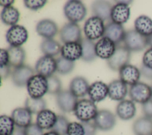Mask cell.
Returning <instances> with one entry per match:
<instances>
[{"label":"cell","mask_w":152,"mask_h":135,"mask_svg":"<svg viewBox=\"0 0 152 135\" xmlns=\"http://www.w3.org/2000/svg\"><path fill=\"white\" fill-rule=\"evenodd\" d=\"M73 112L81 122H88L94 119L98 110L94 102L90 99H82L78 101Z\"/></svg>","instance_id":"1"},{"label":"cell","mask_w":152,"mask_h":135,"mask_svg":"<svg viewBox=\"0 0 152 135\" xmlns=\"http://www.w3.org/2000/svg\"><path fill=\"white\" fill-rule=\"evenodd\" d=\"M64 12L66 18L71 23H77L86 17L87 9L81 1L71 0L66 2L65 4Z\"/></svg>","instance_id":"2"},{"label":"cell","mask_w":152,"mask_h":135,"mask_svg":"<svg viewBox=\"0 0 152 135\" xmlns=\"http://www.w3.org/2000/svg\"><path fill=\"white\" fill-rule=\"evenodd\" d=\"M26 86L29 97L42 98L48 92L47 78L38 74H34L30 79Z\"/></svg>","instance_id":"3"},{"label":"cell","mask_w":152,"mask_h":135,"mask_svg":"<svg viewBox=\"0 0 152 135\" xmlns=\"http://www.w3.org/2000/svg\"><path fill=\"white\" fill-rule=\"evenodd\" d=\"M124 45L131 52H140L144 50L147 44V37L141 34L135 29L126 31Z\"/></svg>","instance_id":"4"},{"label":"cell","mask_w":152,"mask_h":135,"mask_svg":"<svg viewBox=\"0 0 152 135\" xmlns=\"http://www.w3.org/2000/svg\"><path fill=\"white\" fill-rule=\"evenodd\" d=\"M105 30L104 21L99 17L93 16L88 18L84 23V32L86 38L95 40L103 37Z\"/></svg>","instance_id":"5"},{"label":"cell","mask_w":152,"mask_h":135,"mask_svg":"<svg viewBox=\"0 0 152 135\" xmlns=\"http://www.w3.org/2000/svg\"><path fill=\"white\" fill-rule=\"evenodd\" d=\"M131 59V51L124 46H116L112 56L107 59L108 67L113 71H119L129 64Z\"/></svg>","instance_id":"6"},{"label":"cell","mask_w":152,"mask_h":135,"mask_svg":"<svg viewBox=\"0 0 152 135\" xmlns=\"http://www.w3.org/2000/svg\"><path fill=\"white\" fill-rule=\"evenodd\" d=\"M128 93L133 102L143 104L151 99V86L139 81L131 86Z\"/></svg>","instance_id":"7"},{"label":"cell","mask_w":152,"mask_h":135,"mask_svg":"<svg viewBox=\"0 0 152 135\" xmlns=\"http://www.w3.org/2000/svg\"><path fill=\"white\" fill-rule=\"evenodd\" d=\"M60 39L63 43H80L83 39L81 30L77 23H68L59 31Z\"/></svg>","instance_id":"8"},{"label":"cell","mask_w":152,"mask_h":135,"mask_svg":"<svg viewBox=\"0 0 152 135\" xmlns=\"http://www.w3.org/2000/svg\"><path fill=\"white\" fill-rule=\"evenodd\" d=\"M28 37L27 29L24 26L17 24L11 26L5 35L7 42L12 46H21L27 41Z\"/></svg>","instance_id":"9"},{"label":"cell","mask_w":152,"mask_h":135,"mask_svg":"<svg viewBox=\"0 0 152 135\" xmlns=\"http://www.w3.org/2000/svg\"><path fill=\"white\" fill-rule=\"evenodd\" d=\"M93 122L97 129L102 131H109L115 125L116 118L115 115L110 111L101 109L93 120Z\"/></svg>","instance_id":"10"},{"label":"cell","mask_w":152,"mask_h":135,"mask_svg":"<svg viewBox=\"0 0 152 135\" xmlns=\"http://www.w3.org/2000/svg\"><path fill=\"white\" fill-rule=\"evenodd\" d=\"M58 108L64 112L74 111L78 102V98L75 96L69 90H62L56 98Z\"/></svg>","instance_id":"11"},{"label":"cell","mask_w":152,"mask_h":135,"mask_svg":"<svg viewBox=\"0 0 152 135\" xmlns=\"http://www.w3.org/2000/svg\"><path fill=\"white\" fill-rule=\"evenodd\" d=\"M35 71L38 74L48 78L56 71V60L52 56H42L36 63Z\"/></svg>","instance_id":"12"},{"label":"cell","mask_w":152,"mask_h":135,"mask_svg":"<svg viewBox=\"0 0 152 135\" xmlns=\"http://www.w3.org/2000/svg\"><path fill=\"white\" fill-rule=\"evenodd\" d=\"M34 75V70L30 66L23 65L14 68L11 79L14 85L18 87H23L27 85L30 79Z\"/></svg>","instance_id":"13"},{"label":"cell","mask_w":152,"mask_h":135,"mask_svg":"<svg viewBox=\"0 0 152 135\" xmlns=\"http://www.w3.org/2000/svg\"><path fill=\"white\" fill-rule=\"evenodd\" d=\"M126 31L121 24L113 22L108 23L105 26L103 37L111 40L116 46L124 41Z\"/></svg>","instance_id":"14"},{"label":"cell","mask_w":152,"mask_h":135,"mask_svg":"<svg viewBox=\"0 0 152 135\" xmlns=\"http://www.w3.org/2000/svg\"><path fill=\"white\" fill-rule=\"evenodd\" d=\"M116 45L109 38L103 37L100 39L95 45V51L97 56L108 59L114 54Z\"/></svg>","instance_id":"15"},{"label":"cell","mask_w":152,"mask_h":135,"mask_svg":"<svg viewBox=\"0 0 152 135\" xmlns=\"http://www.w3.org/2000/svg\"><path fill=\"white\" fill-rule=\"evenodd\" d=\"M119 74L120 80L126 85L128 84L130 86H132L139 82L141 76L140 69L129 64L121 68L119 71Z\"/></svg>","instance_id":"16"},{"label":"cell","mask_w":152,"mask_h":135,"mask_svg":"<svg viewBox=\"0 0 152 135\" xmlns=\"http://www.w3.org/2000/svg\"><path fill=\"white\" fill-rule=\"evenodd\" d=\"M127 93V86L120 79L114 80L108 85V96L112 100L123 101Z\"/></svg>","instance_id":"17"},{"label":"cell","mask_w":152,"mask_h":135,"mask_svg":"<svg viewBox=\"0 0 152 135\" xmlns=\"http://www.w3.org/2000/svg\"><path fill=\"white\" fill-rule=\"evenodd\" d=\"M36 30L37 34L45 39H52L58 33V26L50 19H43L38 22Z\"/></svg>","instance_id":"18"},{"label":"cell","mask_w":152,"mask_h":135,"mask_svg":"<svg viewBox=\"0 0 152 135\" xmlns=\"http://www.w3.org/2000/svg\"><path fill=\"white\" fill-rule=\"evenodd\" d=\"M136 106L132 100L124 99L119 102L116 108L117 116L124 121L133 118L136 114Z\"/></svg>","instance_id":"19"},{"label":"cell","mask_w":152,"mask_h":135,"mask_svg":"<svg viewBox=\"0 0 152 135\" xmlns=\"http://www.w3.org/2000/svg\"><path fill=\"white\" fill-rule=\"evenodd\" d=\"M129 16L130 8L128 5L118 2L112 7L110 14L112 22L122 25L128 20Z\"/></svg>","instance_id":"20"},{"label":"cell","mask_w":152,"mask_h":135,"mask_svg":"<svg viewBox=\"0 0 152 135\" xmlns=\"http://www.w3.org/2000/svg\"><path fill=\"white\" fill-rule=\"evenodd\" d=\"M88 95L91 101L99 102L108 96V86L102 81H95L89 86Z\"/></svg>","instance_id":"21"},{"label":"cell","mask_w":152,"mask_h":135,"mask_svg":"<svg viewBox=\"0 0 152 135\" xmlns=\"http://www.w3.org/2000/svg\"><path fill=\"white\" fill-rule=\"evenodd\" d=\"M15 126L26 128L31 124L32 114L26 107H19L14 109L11 114Z\"/></svg>","instance_id":"22"},{"label":"cell","mask_w":152,"mask_h":135,"mask_svg":"<svg viewBox=\"0 0 152 135\" xmlns=\"http://www.w3.org/2000/svg\"><path fill=\"white\" fill-rule=\"evenodd\" d=\"M82 46L80 43H65L61 48V56L71 61H75L82 56Z\"/></svg>","instance_id":"23"},{"label":"cell","mask_w":152,"mask_h":135,"mask_svg":"<svg viewBox=\"0 0 152 135\" xmlns=\"http://www.w3.org/2000/svg\"><path fill=\"white\" fill-rule=\"evenodd\" d=\"M57 116L52 111L45 109L37 115L36 124L43 130H51L56 123Z\"/></svg>","instance_id":"24"},{"label":"cell","mask_w":152,"mask_h":135,"mask_svg":"<svg viewBox=\"0 0 152 135\" xmlns=\"http://www.w3.org/2000/svg\"><path fill=\"white\" fill-rule=\"evenodd\" d=\"M89 84L83 77L77 76L72 79L69 84V90L77 98H83L88 94Z\"/></svg>","instance_id":"25"},{"label":"cell","mask_w":152,"mask_h":135,"mask_svg":"<svg viewBox=\"0 0 152 135\" xmlns=\"http://www.w3.org/2000/svg\"><path fill=\"white\" fill-rule=\"evenodd\" d=\"M112 5L106 1H96L91 5L94 16L99 17L103 21L110 18Z\"/></svg>","instance_id":"26"},{"label":"cell","mask_w":152,"mask_h":135,"mask_svg":"<svg viewBox=\"0 0 152 135\" xmlns=\"http://www.w3.org/2000/svg\"><path fill=\"white\" fill-rule=\"evenodd\" d=\"M135 135H151L152 119L143 116L136 119L132 124Z\"/></svg>","instance_id":"27"},{"label":"cell","mask_w":152,"mask_h":135,"mask_svg":"<svg viewBox=\"0 0 152 135\" xmlns=\"http://www.w3.org/2000/svg\"><path fill=\"white\" fill-rule=\"evenodd\" d=\"M9 54V64L14 68L24 65L26 59V52L21 46H10L7 49Z\"/></svg>","instance_id":"28"},{"label":"cell","mask_w":152,"mask_h":135,"mask_svg":"<svg viewBox=\"0 0 152 135\" xmlns=\"http://www.w3.org/2000/svg\"><path fill=\"white\" fill-rule=\"evenodd\" d=\"M134 27L139 33L148 37L152 34V20L147 15H140L135 19Z\"/></svg>","instance_id":"29"},{"label":"cell","mask_w":152,"mask_h":135,"mask_svg":"<svg viewBox=\"0 0 152 135\" xmlns=\"http://www.w3.org/2000/svg\"><path fill=\"white\" fill-rule=\"evenodd\" d=\"M20 12L14 7L3 8L1 12V19L2 23L8 26H14L20 19Z\"/></svg>","instance_id":"30"},{"label":"cell","mask_w":152,"mask_h":135,"mask_svg":"<svg viewBox=\"0 0 152 135\" xmlns=\"http://www.w3.org/2000/svg\"><path fill=\"white\" fill-rule=\"evenodd\" d=\"M80 43L83 51L81 59L86 62H92L95 60L97 57L95 51L96 43L86 37L83 38Z\"/></svg>","instance_id":"31"},{"label":"cell","mask_w":152,"mask_h":135,"mask_svg":"<svg viewBox=\"0 0 152 135\" xmlns=\"http://www.w3.org/2000/svg\"><path fill=\"white\" fill-rule=\"evenodd\" d=\"M60 43L53 39H45L40 44V49L45 55L55 56L61 52Z\"/></svg>","instance_id":"32"},{"label":"cell","mask_w":152,"mask_h":135,"mask_svg":"<svg viewBox=\"0 0 152 135\" xmlns=\"http://www.w3.org/2000/svg\"><path fill=\"white\" fill-rule=\"evenodd\" d=\"M25 107L33 114H38L46 109V102L43 98H27L25 101Z\"/></svg>","instance_id":"33"},{"label":"cell","mask_w":152,"mask_h":135,"mask_svg":"<svg viewBox=\"0 0 152 135\" xmlns=\"http://www.w3.org/2000/svg\"><path fill=\"white\" fill-rule=\"evenodd\" d=\"M15 124L11 117L2 115L0 117V135H12Z\"/></svg>","instance_id":"34"},{"label":"cell","mask_w":152,"mask_h":135,"mask_svg":"<svg viewBox=\"0 0 152 135\" xmlns=\"http://www.w3.org/2000/svg\"><path fill=\"white\" fill-rule=\"evenodd\" d=\"M56 71L62 75H66L71 73L75 65L74 61H69L62 56L56 59Z\"/></svg>","instance_id":"35"},{"label":"cell","mask_w":152,"mask_h":135,"mask_svg":"<svg viewBox=\"0 0 152 135\" xmlns=\"http://www.w3.org/2000/svg\"><path fill=\"white\" fill-rule=\"evenodd\" d=\"M69 123L66 117L62 115H58L56 123L50 130L56 132L59 135H67V130Z\"/></svg>","instance_id":"36"},{"label":"cell","mask_w":152,"mask_h":135,"mask_svg":"<svg viewBox=\"0 0 152 135\" xmlns=\"http://www.w3.org/2000/svg\"><path fill=\"white\" fill-rule=\"evenodd\" d=\"M48 80V92L50 95H58L62 90V83L58 77L52 75L47 78Z\"/></svg>","instance_id":"37"},{"label":"cell","mask_w":152,"mask_h":135,"mask_svg":"<svg viewBox=\"0 0 152 135\" xmlns=\"http://www.w3.org/2000/svg\"><path fill=\"white\" fill-rule=\"evenodd\" d=\"M67 135H84V128L82 123H70L67 130Z\"/></svg>","instance_id":"38"},{"label":"cell","mask_w":152,"mask_h":135,"mask_svg":"<svg viewBox=\"0 0 152 135\" xmlns=\"http://www.w3.org/2000/svg\"><path fill=\"white\" fill-rule=\"evenodd\" d=\"M46 1L45 0H26L24 1V4L28 9L32 10H37L43 8L46 3Z\"/></svg>","instance_id":"39"},{"label":"cell","mask_w":152,"mask_h":135,"mask_svg":"<svg viewBox=\"0 0 152 135\" xmlns=\"http://www.w3.org/2000/svg\"><path fill=\"white\" fill-rule=\"evenodd\" d=\"M26 135H43V130L36 123H31L24 128Z\"/></svg>","instance_id":"40"},{"label":"cell","mask_w":152,"mask_h":135,"mask_svg":"<svg viewBox=\"0 0 152 135\" xmlns=\"http://www.w3.org/2000/svg\"><path fill=\"white\" fill-rule=\"evenodd\" d=\"M84 128V135H96L97 128L94 122H81Z\"/></svg>","instance_id":"41"},{"label":"cell","mask_w":152,"mask_h":135,"mask_svg":"<svg viewBox=\"0 0 152 135\" xmlns=\"http://www.w3.org/2000/svg\"><path fill=\"white\" fill-rule=\"evenodd\" d=\"M142 64L147 67L152 69V48L147 49L144 54L142 56Z\"/></svg>","instance_id":"42"},{"label":"cell","mask_w":152,"mask_h":135,"mask_svg":"<svg viewBox=\"0 0 152 135\" xmlns=\"http://www.w3.org/2000/svg\"><path fill=\"white\" fill-rule=\"evenodd\" d=\"M142 111L144 116L152 119V98L142 104Z\"/></svg>","instance_id":"43"},{"label":"cell","mask_w":152,"mask_h":135,"mask_svg":"<svg viewBox=\"0 0 152 135\" xmlns=\"http://www.w3.org/2000/svg\"><path fill=\"white\" fill-rule=\"evenodd\" d=\"M9 54L7 49H0V67L9 64Z\"/></svg>","instance_id":"44"},{"label":"cell","mask_w":152,"mask_h":135,"mask_svg":"<svg viewBox=\"0 0 152 135\" xmlns=\"http://www.w3.org/2000/svg\"><path fill=\"white\" fill-rule=\"evenodd\" d=\"M141 75L147 80H152V69L145 67L142 64L140 68Z\"/></svg>","instance_id":"45"},{"label":"cell","mask_w":152,"mask_h":135,"mask_svg":"<svg viewBox=\"0 0 152 135\" xmlns=\"http://www.w3.org/2000/svg\"><path fill=\"white\" fill-rule=\"evenodd\" d=\"M11 66L10 64H8L7 65L1 67H0V73H1V78L2 80L6 79L10 74H12V72L11 69Z\"/></svg>","instance_id":"46"},{"label":"cell","mask_w":152,"mask_h":135,"mask_svg":"<svg viewBox=\"0 0 152 135\" xmlns=\"http://www.w3.org/2000/svg\"><path fill=\"white\" fill-rule=\"evenodd\" d=\"M14 3V1L13 0H5V1H0V5L1 6L3 7L4 8L11 7L12 4Z\"/></svg>","instance_id":"47"},{"label":"cell","mask_w":152,"mask_h":135,"mask_svg":"<svg viewBox=\"0 0 152 135\" xmlns=\"http://www.w3.org/2000/svg\"><path fill=\"white\" fill-rule=\"evenodd\" d=\"M12 135H26L24 132V128H21V127L15 126V128Z\"/></svg>","instance_id":"48"},{"label":"cell","mask_w":152,"mask_h":135,"mask_svg":"<svg viewBox=\"0 0 152 135\" xmlns=\"http://www.w3.org/2000/svg\"><path fill=\"white\" fill-rule=\"evenodd\" d=\"M147 37V44L150 46V48H152V34Z\"/></svg>","instance_id":"49"},{"label":"cell","mask_w":152,"mask_h":135,"mask_svg":"<svg viewBox=\"0 0 152 135\" xmlns=\"http://www.w3.org/2000/svg\"><path fill=\"white\" fill-rule=\"evenodd\" d=\"M43 135H59V134H57L56 132L50 130V131H49L48 132H46V133H44Z\"/></svg>","instance_id":"50"},{"label":"cell","mask_w":152,"mask_h":135,"mask_svg":"<svg viewBox=\"0 0 152 135\" xmlns=\"http://www.w3.org/2000/svg\"><path fill=\"white\" fill-rule=\"evenodd\" d=\"M151 98H152V84L151 86Z\"/></svg>","instance_id":"51"},{"label":"cell","mask_w":152,"mask_h":135,"mask_svg":"<svg viewBox=\"0 0 152 135\" xmlns=\"http://www.w3.org/2000/svg\"><path fill=\"white\" fill-rule=\"evenodd\" d=\"M151 135H152V134H151Z\"/></svg>","instance_id":"52"}]
</instances>
